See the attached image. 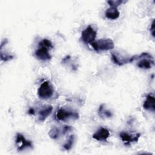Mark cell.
I'll list each match as a JSON object with an SVG mask.
<instances>
[{
  "label": "cell",
  "instance_id": "6",
  "mask_svg": "<svg viewBox=\"0 0 155 155\" xmlns=\"http://www.w3.org/2000/svg\"><path fill=\"white\" fill-rule=\"evenodd\" d=\"M15 143L17 145L18 151H22L26 148H33L31 142L30 140H27L25 137L19 133L16 134Z\"/></svg>",
  "mask_w": 155,
  "mask_h": 155
},
{
  "label": "cell",
  "instance_id": "2",
  "mask_svg": "<svg viewBox=\"0 0 155 155\" xmlns=\"http://www.w3.org/2000/svg\"><path fill=\"white\" fill-rule=\"evenodd\" d=\"M90 44L96 51L111 50L114 47L113 41L110 38L101 39L96 42H93Z\"/></svg>",
  "mask_w": 155,
  "mask_h": 155
},
{
  "label": "cell",
  "instance_id": "15",
  "mask_svg": "<svg viewBox=\"0 0 155 155\" xmlns=\"http://www.w3.org/2000/svg\"><path fill=\"white\" fill-rule=\"evenodd\" d=\"M98 114L102 118L111 117L113 116V113L110 110H107L105 108L104 104H102L100 105L98 110Z\"/></svg>",
  "mask_w": 155,
  "mask_h": 155
},
{
  "label": "cell",
  "instance_id": "18",
  "mask_svg": "<svg viewBox=\"0 0 155 155\" xmlns=\"http://www.w3.org/2000/svg\"><path fill=\"white\" fill-rule=\"evenodd\" d=\"M126 1H123V0H110L108 1V3L110 5V7H117L119 5H121L123 3H125Z\"/></svg>",
  "mask_w": 155,
  "mask_h": 155
},
{
  "label": "cell",
  "instance_id": "13",
  "mask_svg": "<svg viewBox=\"0 0 155 155\" xmlns=\"http://www.w3.org/2000/svg\"><path fill=\"white\" fill-rule=\"evenodd\" d=\"M105 15L106 18L110 19H116L119 17L120 12L117 7H110L105 11Z\"/></svg>",
  "mask_w": 155,
  "mask_h": 155
},
{
  "label": "cell",
  "instance_id": "3",
  "mask_svg": "<svg viewBox=\"0 0 155 155\" xmlns=\"http://www.w3.org/2000/svg\"><path fill=\"white\" fill-rule=\"evenodd\" d=\"M53 94V88L49 81H45L40 85L38 90L39 97L42 99L50 98Z\"/></svg>",
  "mask_w": 155,
  "mask_h": 155
},
{
  "label": "cell",
  "instance_id": "20",
  "mask_svg": "<svg viewBox=\"0 0 155 155\" xmlns=\"http://www.w3.org/2000/svg\"><path fill=\"white\" fill-rule=\"evenodd\" d=\"M71 127L70 126V125H64L63 127H62V131H63V134H67V133H68L69 131H71Z\"/></svg>",
  "mask_w": 155,
  "mask_h": 155
},
{
  "label": "cell",
  "instance_id": "5",
  "mask_svg": "<svg viewBox=\"0 0 155 155\" xmlns=\"http://www.w3.org/2000/svg\"><path fill=\"white\" fill-rule=\"evenodd\" d=\"M96 37V31L90 25H88L81 33V39L86 44L94 42Z\"/></svg>",
  "mask_w": 155,
  "mask_h": 155
},
{
  "label": "cell",
  "instance_id": "16",
  "mask_svg": "<svg viewBox=\"0 0 155 155\" xmlns=\"http://www.w3.org/2000/svg\"><path fill=\"white\" fill-rule=\"evenodd\" d=\"M74 139H75L74 135H73V134L70 135L68 137L67 142L64 143V145L63 146L64 149L65 150H67V151L70 150L72 148V147L73 145V143H74Z\"/></svg>",
  "mask_w": 155,
  "mask_h": 155
},
{
  "label": "cell",
  "instance_id": "1",
  "mask_svg": "<svg viewBox=\"0 0 155 155\" xmlns=\"http://www.w3.org/2000/svg\"><path fill=\"white\" fill-rule=\"evenodd\" d=\"M134 60H137V66L140 68L149 69L154 64L153 56L148 53H142L139 55L133 56V61Z\"/></svg>",
  "mask_w": 155,
  "mask_h": 155
},
{
  "label": "cell",
  "instance_id": "4",
  "mask_svg": "<svg viewBox=\"0 0 155 155\" xmlns=\"http://www.w3.org/2000/svg\"><path fill=\"white\" fill-rule=\"evenodd\" d=\"M56 116L59 120L62 121L66 120L69 118L78 119L79 117V115L77 112L67 110L62 108H61L58 110L56 114Z\"/></svg>",
  "mask_w": 155,
  "mask_h": 155
},
{
  "label": "cell",
  "instance_id": "14",
  "mask_svg": "<svg viewBox=\"0 0 155 155\" xmlns=\"http://www.w3.org/2000/svg\"><path fill=\"white\" fill-rule=\"evenodd\" d=\"M48 134L51 139H57L61 135H64L63 131H62V128H59L57 127H53L50 130V131L48 133Z\"/></svg>",
  "mask_w": 155,
  "mask_h": 155
},
{
  "label": "cell",
  "instance_id": "7",
  "mask_svg": "<svg viewBox=\"0 0 155 155\" xmlns=\"http://www.w3.org/2000/svg\"><path fill=\"white\" fill-rule=\"evenodd\" d=\"M111 54L113 62L118 65H123L124 64L133 62L132 57L124 56L117 52H112Z\"/></svg>",
  "mask_w": 155,
  "mask_h": 155
},
{
  "label": "cell",
  "instance_id": "19",
  "mask_svg": "<svg viewBox=\"0 0 155 155\" xmlns=\"http://www.w3.org/2000/svg\"><path fill=\"white\" fill-rule=\"evenodd\" d=\"M13 55H10V54H4L3 53L1 52V60L2 61H8L12 59L13 58Z\"/></svg>",
  "mask_w": 155,
  "mask_h": 155
},
{
  "label": "cell",
  "instance_id": "17",
  "mask_svg": "<svg viewBox=\"0 0 155 155\" xmlns=\"http://www.w3.org/2000/svg\"><path fill=\"white\" fill-rule=\"evenodd\" d=\"M39 45L40 47H45L47 48H52L53 47L52 42L47 39H43L39 43Z\"/></svg>",
  "mask_w": 155,
  "mask_h": 155
},
{
  "label": "cell",
  "instance_id": "12",
  "mask_svg": "<svg viewBox=\"0 0 155 155\" xmlns=\"http://www.w3.org/2000/svg\"><path fill=\"white\" fill-rule=\"evenodd\" d=\"M53 107L51 105H45L42 108H41L39 113L38 119L40 121H44L52 112Z\"/></svg>",
  "mask_w": 155,
  "mask_h": 155
},
{
  "label": "cell",
  "instance_id": "11",
  "mask_svg": "<svg viewBox=\"0 0 155 155\" xmlns=\"http://www.w3.org/2000/svg\"><path fill=\"white\" fill-rule=\"evenodd\" d=\"M155 99L153 95H151V94H149L147 96L146 100L143 102V107L144 109L147 110H149L151 111L154 112L155 110Z\"/></svg>",
  "mask_w": 155,
  "mask_h": 155
},
{
  "label": "cell",
  "instance_id": "9",
  "mask_svg": "<svg viewBox=\"0 0 155 155\" xmlns=\"http://www.w3.org/2000/svg\"><path fill=\"white\" fill-rule=\"evenodd\" d=\"M110 131L107 129L101 127L93 134V138L98 141H105L110 136Z\"/></svg>",
  "mask_w": 155,
  "mask_h": 155
},
{
  "label": "cell",
  "instance_id": "22",
  "mask_svg": "<svg viewBox=\"0 0 155 155\" xmlns=\"http://www.w3.org/2000/svg\"><path fill=\"white\" fill-rule=\"evenodd\" d=\"M28 113L30 114H35V110L33 109V108H30L29 110H28Z\"/></svg>",
  "mask_w": 155,
  "mask_h": 155
},
{
  "label": "cell",
  "instance_id": "21",
  "mask_svg": "<svg viewBox=\"0 0 155 155\" xmlns=\"http://www.w3.org/2000/svg\"><path fill=\"white\" fill-rule=\"evenodd\" d=\"M150 31L151 33V35L153 37H154V21L153 20L151 24V27L150 28Z\"/></svg>",
  "mask_w": 155,
  "mask_h": 155
},
{
  "label": "cell",
  "instance_id": "8",
  "mask_svg": "<svg viewBox=\"0 0 155 155\" xmlns=\"http://www.w3.org/2000/svg\"><path fill=\"white\" fill-rule=\"evenodd\" d=\"M140 133H136L134 134H130L127 132L122 131L120 133L119 136L122 140L126 144L130 143V142H137L139 137H140Z\"/></svg>",
  "mask_w": 155,
  "mask_h": 155
},
{
  "label": "cell",
  "instance_id": "10",
  "mask_svg": "<svg viewBox=\"0 0 155 155\" xmlns=\"http://www.w3.org/2000/svg\"><path fill=\"white\" fill-rule=\"evenodd\" d=\"M48 48L45 47H40L38 48L35 52V54L37 58L42 61H47L51 59V56L48 52Z\"/></svg>",
  "mask_w": 155,
  "mask_h": 155
}]
</instances>
